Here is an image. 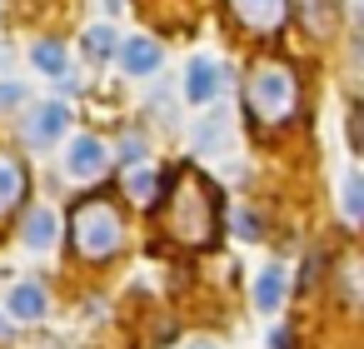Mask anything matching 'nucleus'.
<instances>
[{"label": "nucleus", "mask_w": 364, "mask_h": 349, "mask_svg": "<svg viewBox=\"0 0 364 349\" xmlns=\"http://www.w3.org/2000/svg\"><path fill=\"white\" fill-rule=\"evenodd\" d=\"M160 205H165L160 210L165 215V235L175 245L210 249L220 240V195H215V185L200 170L180 165V170L160 175Z\"/></svg>", "instance_id": "f257e3e1"}, {"label": "nucleus", "mask_w": 364, "mask_h": 349, "mask_svg": "<svg viewBox=\"0 0 364 349\" xmlns=\"http://www.w3.org/2000/svg\"><path fill=\"white\" fill-rule=\"evenodd\" d=\"M245 110H250V120L259 130L289 125L294 110H299V75H294V65H284V60L255 65L250 80H245Z\"/></svg>", "instance_id": "f03ea898"}, {"label": "nucleus", "mask_w": 364, "mask_h": 349, "mask_svg": "<svg viewBox=\"0 0 364 349\" xmlns=\"http://www.w3.org/2000/svg\"><path fill=\"white\" fill-rule=\"evenodd\" d=\"M70 245H75L80 259H110L125 245V215H120V205L105 200V195L75 205V215H70Z\"/></svg>", "instance_id": "7ed1b4c3"}, {"label": "nucleus", "mask_w": 364, "mask_h": 349, "mask_svg": "<svg viewBox=\"0 0 364 349\" xmlns=\"http://www.w3.org/2000/svg\"><path fill=\"white\" fill-rule=\"evenodd\" d=\"M230 16L255 36H274L289 16V0H230Z\"/></svg>", "instance_id": "20e7f679"}, {"label": "nucleus", "mask_w": 364, "mask_h": 349, "mask_svg": "<svg viewBox=\"0 0 364 349\" xmlns=\"http://www.w3.org/2000/svg\"><path fill=\"white\" fill-rule=\"evenodd\" d=\"M220 65L210 60V55H195L190 65H185V100L190 105H210L215 95H220Z\"/></svg>", "instance_id": "39448f33"}, {"label": "nucleus", "mask_w": 364, "mask_h": 349, "mask_svg": "<svg viewBox=\"0 0 364 349\" xmlns=\"http://www.w3.org/2000/svg\"><path fill=\"white\" fill-rule=\"evenodd\" d=\"M105 145L95 140V135H80V140H70V155H65V170L75 175V180H100L105 175Z\"/></svg>", "instance_id": "423d86ee"}, {"label": "nucleus", "mask_w": 364, "mask_h": 349, "mask_svg": "<svg viewBox=\"0 0 364 349\" xmlns=\"http://www.w3.org/2000/svg\"><path fill=\"white\" fill-rule=\"evenodd\" d=\"M65 125H70V110L60 105V100H50V105H41L36 115H31V145H55L60 135H65Z\"/></svg>", "instance_id": "0eeeda50"}, {"label": "nucleus", "mask_w": 364, "mask_h": 349, "mask_svg": "<svg viewBox=\"0 0 364 349\" xmlns=\"http://www.w3.org/2000/svg\"><path fill=\"white\" fill-rule=\"evenodd\" d=\"M160 45L150 41V36H135V41H125L120 45V65H125V75H150V70H160Z\"/></svg>", "instance_id": "6e6552de"}, {"label": "nucleus", "mask_w": 364, "mask_h": 349, "mask_svg": "<svg viewBox=\"0 0 364 349\" xmlns=\"http://www.w3.org/2000/svg\"><path fill=\"white\" fill-rule=\"evenodd\" d=\"M26 165L16 160V155H6V150H0V215H6V210H16L21 200H26Z\"/></svg>", "instance_id": "1a4fd4ad"}, {"label": "nucleus", "mask_w": 364, "mask_h": 349, "mask_svg": "<svg viewBox=\"0 0 364 349\" xmlns=\"http://www.w3.org/2000/svg\"><path fill=\"white\" fill-rule=\"evenodd\" d=\"M195 150H200V155H220V150H230V115H225V110H215L210 120H200V130H195Z\"/></svg>", "instance_id": "9d476101"}, {"label": "nucleus", "mask_w": 364, "mask_h": 349, "mask_svg": "<svg viewBox=\"0 0 364 349\" xmlns=\"http://www.w3.org/2000/svg\"><path fill=\"white\" fill-rule=\"evenodd\" d=\"M279 299H284V269H279V264H264V269H259V279H255V309L274 314V309H279Z\"/></svg>", "instance_id": "9b49d317"}, {"label": "nucleus", "mask_w": 364, "mask_h": 349, "mask_svg": "<svg viewBox=\"0 0 364 349\" xmlns=\"http://www.w3.org/2000/svg\"><path fill=\"white\" fill-rule=\"evenodd\" d=\"M11 314H16V319H41V314H46V284H36V279L16 284V289H11Z\"/></svg>", "instance_id": "f8f14e48"}, {"label": "nucleus", "mask_w": 364, "mask_h": 349, "mask_svg": "<svg viewBox=\"0 0 364 349\" xmlns=\"http://www.w3.org/2000/svg\"><path fill=\"white\" fill-rule=\"evenodd\" d=\"M55 230H60L55 215H50V210H36V215L26 220V245H31V249H50V245H55Z\"/></svg>", "instance_id": "ddd939ff"}, {"label": "nucleus", "mask_w": 364, "mask_h": 349, "mask_svg": "<svg viewBox=\"0 0 364 349\" xmlns=\"http://www.w3.org/2000/svg\"><path fill=\"white\" fill-rule=\"evenodd\" d=\"M85 55L90 60H110L115 55V31L110 26H90L85 31Z\"/></svg>", "instance_id": "4468645a"}, {"label": "nucleus", "mask_w": 364, "mask_h": 349, "mask_svg": "<svg viewBox=\"0 0 364 349\" xmlns=\"http://www.w3.org/2000/svg\"><path fill=\"white\" fill-rule=\"evenodd\" d=\"M31 60H36V70H46V75H65V50H60L55 41H41V45L31 50Z\"/></svg>", "instance_id": "2eb2a0df"}, {"label": "nucleus", "mask_w": 364, "mask_h": 349, "mask_svg": "<svg viewBox=\"0 0 364 349\" xmlns=\"http://www.w3.org/2000/svg\"><path fill=\"white\" fill-rule=\"evenodd\" d=\"M304 6V26H309V36H324L329 26H334V6L329 0H299Z\"/></svg>", "instance_id": "dca6fc26"}, {"label": "nucleus", "mask_w": 364, "mask_h": 349, "mask_svg": "<svg viewBox=\"0 0 364 349\" xmlns=\"http://www.w3.org/2000/svg\"><path fill=\"white\" fill-rule=\"evenodd\" d=\"M359 215H364V180L349 175L344 180V220H359Z\"/></svg>", "instance_id": "f3484780"}, {"label": "nucleus", "mask_w": 364, "mask_h": 349, "mask_svg": "<svg viewBox=\"0 0 364 349\" xmlns=\"http://www.w3.org/2000/svg\"><path fill=\"white\" fill-rule=\"evenodd\" d=\"M130 195H135L140 205H150V195H155V175H150V170H135V175H130Z\"/></svg>", "instance_id": "a211bd4d"}, {"label": "nucleus", "mask_w": 364, "mask_h": 349, "mask_svg": "<svg viewBox=\"0 0 364 349\" xmlns=\"http://www.w3.org/2000/svg\"><path fill=\"white\" fill-rule=\"evenodd\" d=\"M26 100V85H16V80H0V110H11V105H21Z\"/></svg>", "instance_id": "6ab92c4d"}, {"label": "nucleus", "mask_w": 364, "mask_h": 349, "mask_svg": "<svg viewBox=\"0 0 364 349\" xmlns=\"http://www.w3.org/2000/svg\"><path fill=\"white\" fill-rule=\"evenodd\" d=\"M140 155H145V140H140V135L120 140V160H125V165H130V160H140Z\"/></svg>", "instance_id": "aec40b11"}, {"label": "nucleus", "mask_w": 364, "mask_h": 349, "mask_svg": "<svg viewBox=\"0 0 364 349\" xmlns=\"http://www.w3.org/2000/svg\"><path fill=\"white\" fill-rule=\"evenodd\" d=\"M235 230H240V235H250V240H255V235H259V220H255V215H250V210H240V215H235Z\"/></svg>", "instance_id": "412c9836"}, {"label": "nucleus", "mask_w": 364, "mask_h": 349, "mask_svg": "<svg viewBox=\"0 0 364 349\" xmlns=\"http://www.w3.org/2000/svg\"><path fill=\"white\" fill-rule=\"evenodd\" d=\"M269 344H274V349H294V334H289V329H274Z\"/></svg>", "instance_id": "4be33fe9"}, {"label": "nucleus", "mask_w": 364, "mask_h": 349, "mask_svg": "<svg viewBox=\"0 0 364 349\" xmlns=\"http://www.w3.org/2000/svg\"><path fill=\"white\" fill-rule=\"evenodd\" d=\"M190 349H220V344H190Z\"/></svg>", "instance_id": "5701e85b"}]
</instances>
